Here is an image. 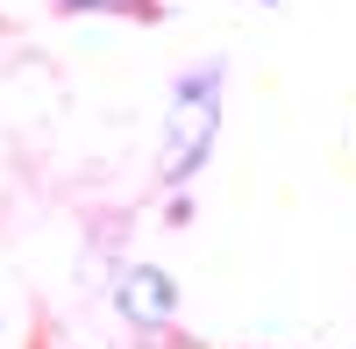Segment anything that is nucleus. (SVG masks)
I'll return each instance as SVG.
<instances>
[{
    "label": "nucleus",
    "instance_id": "nucleus-1",
    "mask_svg": "<svg viewBox=\"0 0 356 349\" xmlns=\"http://www.w3.org/2000/svg\"><path fill=\"white\" fill-rule=\"evenodd\" d=\"M214 122H221V93L214 79H186V93L171 100V136H164V179H186V171L207 157V143H214Z\"/></svg>",
    "mask_w": 356,
    "mask_h": 349
},
{
    "label": "nucleus",
    "instance_id": "nucleus-2",
    "mask_svg": "<svg viewBox=\"0 0 356 349\" xmlns=\"http://www.w3.org/2000/svg\"><path fill=\"white\" fill-rule=\"evenodd\" d=\"M122 314L136 328H164L171 314H178V293H171V278L157 271V264H136L129 278H122Z\"/></svg>",
    "mask_w": 356,
    "mask_h": 349
},
{
    "label": "nucleus",
    "instance_id": "nucleus-3",
    "mask_svg": "<svg viewBox=\"0 0 356 349\" xmlns=\"http://www.w3.org/2000/svg\"><path fill=\"white\" fill-rule=\"evenodd\" d=\"M65 8H122V15H143V0H65Z\"/></svg>",
    "mask_w": 356,
    "mask_h": 349
}]
</instances>
